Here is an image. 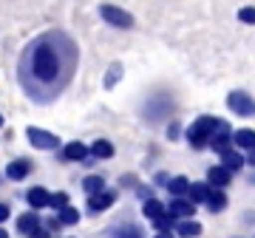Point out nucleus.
I'll use <instances>...</instances> for the list:
<instances>
[{
  "label": "nucleus",
  "instance_id": "nucleus-16",
  "mask_svg": "<svg viewBox=\"0 0 255 238\" xmlns=\"http://www.w3.org/2000/svg\"><path fill=\"white\" fill-rule=\"evenodd\" d=\"M210 193H213V187H210L207 182H196V184H190V202L193 204H199V202H204L207 204V199H210Z\"/></svg>",
  "mask_w": 255,
  "mask_h": 238
},
{
  "label": "nucleus",
  "instance_id": "nucleus-3",
  "mask_svg": "<svg viewBox=\"0 0 255 238\" xmlns=\"http://www.w3.org/2000/svg\"><path fill=\"white\" fill-rule=\"evenodd\" d=\"M227 108L238 117H255V100L247 91H233L227 97Z\"/></svg>",
  "mask_w": 255,
  "mask_h": 238
},
{
  "label": "nucleus",
  "instance_id": "nucleus-2",
  "mask_svg": "<svg viewBox=\"0 0 255 238\" xmlns=\"http://www.w3.org/2000/svg\"><path fill=\"white\" fill-rule=\"evenodd\" d=\"M219 122H221V119H216V117H199L190 128H187V142H190L196 150L207 147L210 145V136H213L216 128H219Z\"/></svg>",
  "mask_w": 255,
  "mask_h": 238
},
{
  "label": "nucleus",
  "instance_id": "nucleus-36",
  "mask_svg": "<svg viewBox=\"0 0 255 238\" xmlns=\"http://www.w3.org/2000/svg\"><path fill=\"white\" fill-rule=\"evenodd\" d=\"M0 128H3V114H0Z\"/></svg>",
  "mask_w": 255,
  "mask_h": 238
},
{
  "label": "nucleus",
  "instance_id": "nucleus-8",
  "mask_svg": "<svg viewBox=\"0 0 255 238\" xmlns=\"http://www.w3.org/2000/svg\"><path fill=\"white\" fill-rule=\"evenodd\" d=\"M28 173H31V162H28V159H14V162H9V167H6V176H9L11 182H23Z\"/></svg>",
  "mask_w": 255,
  "mask_h": 238
},
{
  "label": "nucleus",
  "instance_id": "nucleus-19",
  "mask_svg": "<svg viewBox=\"0 0 255 238\" xmlns=\"http://www.w3.org/2000/svg\"><path fill=\"white\" fill-rule=\"evenodd\" d=\"M88 150H91V156H97V159H111V156H114V145H111L108 139H97Z\"/></svg>",
  "mask_w": 255,
  "mask_h": 238
},
{
  "label": "nucleus",
  "instance_id": "nucleus-15",
  "mask_svg": "<svg viewBox=\"0 0 255 238\" xmlns=\"http://www.w3.org/2000/svg\"><path fill=\"white\" fill-rule=\"evenodd\" d=\"M233 145L244 147V150H255V130H250V128L236 130V133H233Z\"/></svg>",
  "mask_w": 255,
  "mask_h": 238
},
{
  "label": "nucleus",
  "instance_id": "nucleus-32",
  "mask_svg": "<svg viewBox=\"0 0 255 238\" xmlns=\"http://www.w3.org/2000/svg\"><path fill=\"white\" fill-rule=\"evenodd\" d=\"M167 136H170V139H176V136H179V125H176V122L170 125V128H167Z\"/></svg>",
  "mask_w": 255,
  "mask_h": 238
},
{
  "label": "nucleus",
  "instance_id": "nucleus-21",
  "mask_svg": "<svg viewBox=\"0 0 255 238\" xmlns=\"http://www.w3.org/2000/svg\"><path fill=\"white\" fill-rule=\"evenodd\" d=\"M82 190L88 193V196H97V193L105 190V179H102V176H88V179L82 182Z\"/></svg>",
  "mask_w": 255,
  "mask_h": 238
},
{
  "label": "nucleus",
  "instance_id": "nucleus-7",
  "mask_svg": "<svg viewBox=\"0 0 255 238\" xmlns=\"http://www.w3.org/2000/svg\"><path fill=\"white\" fill-rule=\"evenodd\" d=\"M167 213H170L173 219H190L193 213H196V204H193L190 199H170Z\"/></svg>",
  "mask_w": 255,
  "mask_h": 238
},
{
  "label": "nucleus",
  "instance_id": "nucleus-17",
  "mask_svg": "<svg viewBox=\"0 0 255 238\" xmlns=\"http://www.w3.org/2000/svg\"><path fill=\"white\" fill-rule=\"evenodd\" d=\"M167 190H170V196H173V199H184V196L190 193V182H187L184 176H176V179H170V182H167Z\"/></svg>",
  "mask_w": 255,
  "mask_h": 238
},
{
  "label": "nucleus",
  "instance_id": "nucleus-13",
  "mask_svg": "<svg viewBox=\"0 0 255 238\" xmlns=\"http://www.w3.org/2000/svg\"><path fill=\"white\" fill-rule=\"evenodd\" d=\"M88 153H91V150L82 145V142H68V145L63 147V156L68 159V162H82Z\"/></svg>",
  "mask_w": 255,
  "mask_h": 238
},
{
  "label": "nucleus",
  "instance_id": "nucleus-6",
  "mask_svg": "<svg viewBox=\"0 0 255 238\" xmlns=\"http://www.w3.org/2000/svg\"><path fill=\"white\" fill-rule=\"evenodd\" d=\"M230 142H233V130H230L227 122H219V128H216V133L210 136V147L216 150V153H224L230 147Z\"/></svg>",
  "mask_w": 255,
  "mask_h": 238
},
{
  "label": "nucleus",
  "instance_id": "nucleus-29",
  "mask_svg": "<svg viewBox=\"0 0 255 238\" xmlns=\"http://www.w3.org/2000/svg\"><path fill=\"white\" fill-rule=\"evenodd\" d=\"M28 238H51V233H48V230H43V227H40V230H37V233H31V236H28Z\"/></svg>",
  "mask_w": 255,
  "mask_h": 238
},
{
  "label": "nucleus",
  "instance_id": "nucleus-1",
  "mask_svg": "<svg viewBox=\"0 0 255 238\" xmlns=\"http://www.w3.org/2000/svg\"><path fill=\"white\" fill-rule=\"evenodd\" d=\"M77 65V48L65 34L51 31L34 40L20 60V80L34 100H48L68 85Z\"/></svg>",
  "mask_w": 255,
  "mask_h": 238
},
{
  "label": "nucleus",
  "instance_id": "nucleus-4",
  "mask_svg": "<svg viewBox=\"0 0 255 238\" xmlns=\"http://www.w3.org/2000/svg\"><path fill=\"white\" fill-rule=\"evenodd\" d=\"M100 14H102V20H105V23H111V26H117V28H130V26H133V17H130L125 9L111 6V3L100 6Z\"/></svg>",
  "mask_w": 255,
  "mask_h": 238
},
{
  "label": "nucleus",
  "instance_id": "nucleus-20",
  "mask_svg": "<svg viewBox=\"0 0 255 238\" xmlns=\"http://www.w3.org/2000/svg\"><path fill=\"white\" fill-rule=\"evenodd\" d=\"M224 207H227V196H224L221 190H213L210 193V199H207V210L210 213H221Z\"/></svg>",
  "mask_w": 255,
  "mask_h": 238
},
{
  "label": "nucleus",
  "instance_id": "nucleus-12",
  "mask_svg": "<svg viewBox=\"0 0 255 238\" xmlns=\"http://www.w3.org/2000/svg\"><path fill=\"white\" fill-rule=\"evenodd\" d=\"M48 199H51V193L46 190V187H31V190L26 193V202L34 207V210H40V207H48Z\"/></svg>",
  "mask_w": 255,
  "mask_h": 238
},
{
  "label": "nucleus",
  "instance_id": "nucleus-31",
  "mask_svg": "<svg viewBox=\"0 0 255 238\" xmlns=\"http://www.w3.org/2000/svg\"><path fill=\"white\" fill-rule=\"evenodd\" d=\"M6 219H9V207H6V204H0V224H3Z\"/></svg>",
  "mask_w": 255,
  "mask_h": 238
},
{
  "label": "nucleus",
  "instance_id": "nucleus-30",
  "mask_svg": "<svg viewBox=\"0 0 255 238\" xmlns=\"http://www.w3.org/2000/svg\"><path fill=\"white\" fill-rule=\"evenodd\" d=\"M139 196H142L145 202H147V199H153V193H150V187H139Z\"/></svg>",
  "mask_w": 255,
  "mask_h": 238
},
{
  "label": "nucleus",
  "instance_id": "nucleus-27",
  "mask_svg": "<svg viewBox=\"0 0 255 238\" xmlns=\"http://www.w3.org/2000/svg\"><path fill=\"white\" fill-rule=\"evenodd\" d=\"M238 20H241V23H247V26H255V9H253V6L238 9Z\"/></svg>",
  "mask_w": 255,
  "mask_h": 238
},
{
  "label": "nucleus",
  "instance_id": "nucleus-24",
  "mask_svg": "<svg viewBox=\"0 0 255 238\" xmlns=\"http://www.w3.org/2000/svg\"><path fill=\"white\" fill-rule=\"evenodd\" d=\"M150 224H153L159 233H170V230H173V216H170V213H162V216H159V219H153Z\"/></svg>",
  "mask_w": 255,
  "mask_h": 238
},
{
  "label": "nucleus",
  "instance_id": "nucleus-28",
  "mask_svg": "<svg viewBox=\"0 0 255 238\" xmlns=\"http://www.w3.org/2000/svg\"><path fill=\"white\" fill-rule=\"evenodd\" d=\"M117 238H142V233H139L136 227H122L117 233Z\"/></svg>",
  "mask_w": 255,
  "mask_h": 238
},
{
  "label": "nucleus",
  "instance_id": "nucleus-34",
  "mask_svg": "<svg viewBox=\"0 0 255 238\" xmlns=\"http://www.w3.org/2000/svg\"><path fill=\"white\" fill-rule=\"evenodd\" d=\"M156 238H173V233H156Z\"/></svg>",
  "mask_w": 255,
  "mask_h": 238
},
{
  "label": "nucleus",
  "instance_id": "nucleus-23",
  "mask_svg": "<svg viewBox=\"0 0 255 238\" xmlns=\"http://www.w3.org/2000/svg\"><path fill=\"white\" fill-rule=\"evenodd\" d=\"M48 207H54V210H60L63 213L65 207H71V204H68V193H51V199H48Z\"/></svg>",
  "mask_w": 255,
  "mask_h": 238
},
{
  "label": "nucleus",
  "instance_id": "nucleus-5",
  "mask_svg": "<svg viewBox=\"0 0 255 238\" xmlns=\"http://www.w3.org/2000/svg\"><path fill=\"white\" fill-rule=\"evenodd\" d=\"M26 136H28V142L34 147H40V150H57V147H60V139H57L54 133L43 130V128H28Z\"/></svg>",
  "mask_w": 255,
  "mask_h": 238
},
{
  "label": "nucleus",
  "instance_id": "nucleus-25",
  "mask_svg": "<svg viewBox=\"0 0 255 238\" xmlns=\"http://www.w3.org/2000/svg\"><path fill=\"white\" fill-rule=\"evenodd\" d=\"M119 77H122V65L114 63V65L108 68V74H105V88H114V85L119 83Z\"/></svg>",
  "mask_w": 255,
  "mask_h": 238
},
{
  "label": "nucleus",
  "instance_id": "nucleus-9",
  "mask_svg": "<svg viewBox=\"0 0 255 238\" xmlns=\"http://www.w3.org/2000/svg\"><path fill=\"white\" fill-rule=\"evenodd\" d=\"M244 162H247V159L238 153L236 147H227V150L221 153V167H227L230 173H238V170L244 167Z\"/></svg>",
  "mask_w": 255,
  "mask_h": 238
},
{
  "label": "nucleus",
  "instance_id": "nucleus-11",
  "mask_svg": "<svg viewBox=\"0 0 255 238\" xmlns=\"http://www.w3.org/2000/svg\"><path fill=\"white\" fill-rule=\"evenodd\" d=\"M40 221H43V219H40L34 210L23 213V216L17 219V230H20V233H26V236H31V233H37V230H40Z\"/></svg>",
  "mask_w": 255,
  "mask_h": 238
},
{
  "label": "nucleus",
  "instance_id": "nucleus-33",
  "mask_svg": "<svg viewBox=\"0 0 255 238\" xmlns=\"http://www.w3.org/2000/svg\"><path fill=\"white\" fill-rule=\"evenodd\" d=\"M247 162H250V165L255 167V150H250V156H247Z\"/></svg>",
  "mask_w": 255,
  "mask_h": 238
},
{
  "label": "nucleus",
  "instance_id": "nucleus-22",
  "mask_svg": "<svg viewBox=\"0 0 255 238\" xmlns=\"http://www.w3.org/2000/svg\"><path fill=\"white\" fill-rule=\"evenodd\" d=\"M176 230H179V236H184V238H196L201 233V224L199 221H179Z\"/></svg>",
  "mask_w": 255,
  "mask_h": 238
},
{
  "label": "nucleus",
  "instance_id": "nucleus-18",
  "mask_svg": "<svg viewBox=\"0 0 255 238\" xmlns=\"http://www.w3.org/2000/svg\"><path fill=\"white\" fill-rule=\"evenodd\" d=\"M142 213H145V219H159V216H162V213H167V207H164L162 202H159V199H147L145 204H142Z\"/></svg>",
  "mask_w": 255,
  "mask_h": 238
},
{
  "label": "nucleus",
  "instance_id": "nucleus-35",
  "mask_svg": "<svg viewBox=\"0 0 255 238\" xmlns=\"http://www.w3.org/2000/svg\"><path fill=\"white\" fill-rule=\"evenodd\" d=\"M0 238H9V233H6L3 227H0Z\"/></svg>",
  "mask_w": 255,
  "mask_h": 238
},
{
  "label": "nucleus",
  "instance_id": "nucleus-26",
  "mask_svg": "<svg viewBox=\"0 0 255 238\" xmlns=\"http://www.w3.org/2000/svg\"><path fill=\"white\" fill-rule=\"evenodd\" d=\"M60 221L68 224V227H71V224H80V210H77V207H65V210L60 213Z\"/></svg>",
  "mask_w": 255,
  "mask_h": 238
},
{
  "label": "nucleus",
  "instance_id": "nucleus-10",
  "mask_svg": "<svg viewBox=\"0 0 255 238\" xmlns=\"http://www.w3.org/2000/svg\"><path fill=\"white\" fill-rule=\"evenodd\" d=\"M233 182V173H230L227 167H210L207 170V184L210 187H227V184Z\"/></svg>",
  "mask_w": 255,
  "mask_h": 238
},
{
  "label": "nucleus",
  "instance_id": "nucleus-14",
  "mask_svg": "<svg viewBox=\"0 0 255 238\" xmlns=\"http://www.w3.org/2000/svg\"><path fill=\"white\" fill-rule=\"evenodd\" d=\"M114 202H117V196L102 190V193H97V196H91V199H88V207H91L94 213H100V210H108Z\"/></svg>",
  "mask_w": 255,
  "mask_h": 238
}]
</instances>
